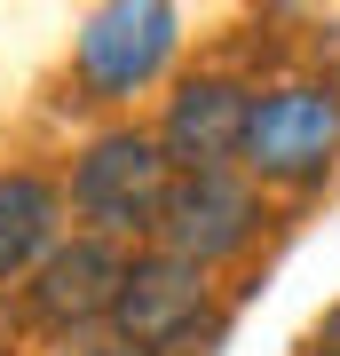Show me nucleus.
Returning <instances> with one entry per match:
<instances>
[{"instance_id": "0eeeda50", "label": "nucleus", "mask_w": 340, "mask_h": 356, "mask_svg": "<svg viewBox=\"0 0 340 356\" xmlns=\"http://www.w3.org/2000/svg\"><path fill=\"white\" fill-rule=\"evenodd\" d=\"M245 119H253V79L190 72V79H175V95H166L151 135H159L175 175H229L245 159Z\"/></svg>"}, {"instance_id": "20e7f679", "label": "nucleus", "mask_w": 340, "mask_h": 356, "mask_svg": "<svg viewBox=\"0 0 340 356\" xmlns=\"http://www.w3.org/2000/svg\"><path fill=\"white\" fill-rule=\"evenodd\" d=\"M261 229H269V191H253L238 166H229V175H175V182H166L151 245L214 277V269H229V261L253 254Z\"/></svg>"}, {"instance_id": "423d86ee", "label": "nucleus", "mask_w": 340, "mask_h": 356, "mask_svg": "<svg viewBox=\"0 0 340 356\" xmlns=\"http://www.w3.org/2000/svg\"><path fill=\"white\" fill-rule=\"evenodd\" d=\"M214 277L190 269L159 245H135L127 254V285L111 309V341H135L151 356H182L190 341H214Z\"/></svg>"}, {"instance_id": "f257e3e1", "label": "nucleus", "mask_w": 340, "mask_h": 356, "mask_svg": "<svg viewBox=\"0 0 340 356\" xmlns=\"http://www.w3.org/2000/svg\"><path fill=\"white\" fill-rule=\"evenodd\" d=\"M166 182H175V166H166L159 135L135 127V119H119V127H103V135H88L72 151V166H63V206H72V222L88 238H111V245L135 254V238L159 229Z\"/></svg>"}, {"instance_id": "f03ea898", "label": "nucleus", "mask_w": 340, "mask_h": 356, "mask_svg": "<svg viewBox=\"0 0 340 356\" xmlns=\"http://www.w3.org/2000/svg\"><path fill=\"white\" fill-rule=\"evenodd\" d=\"M340 159V79L332 72H285L253 88L245 159L238 175L253 191H309Z\"/></svg>"}, {"instance_id": "9b49d317", "label": "nucleus", "mask_w": 340, "mask_h": 356, "mask_svg": "<svg viewBox=\"0 0 340 356\" xmlns=\"http://www.w3.org/2000/svg\"><path fill=\"white\" fill-rule=\"evenodd\" d=\"M0 356H24V348H8V341H0Z\"/></svg>"}, {"instance_id": "6e6552de", "label": "nucleus", "mask_w": 340, "mask_h": 356, "mask_svg": "<svg viewBox=\"0 0 340 356\" xmlns=\"http://www.w3.org/2000/svg\"><path fill=\"white\" fill-rule=\"evenodd\" d=\"M63 238H72L63 182L40 166H0V293H16Z\"/></svg>"}, {"instance_id": "39448f33", "label": "nucleus", "mask_w": 340, "mask_h": 356, "mask_svg": "<svg viewBox=\"0 0 340 356\" xmlns=\"http://www.w3.org/2000/svg\"><path fill=\"white\" fill-rule=\"evenodd\" d=\"M119 285H127V245L72 229V238H63L56 254L16 285V301H24V325H32V332H48V341H63V348H72V341L88 348V341L111 332Z\"/></svg>"}, {"instance_id": "7ed1b4c3", "label": "nucleus", "mask_w": 340, "mask_h": 356, "mask_svg": "<svg viewBox=\"0 0 340 356\" xmlns=\"http://www.w3.org/2000/svg\"><path fill=\"white\" fill-rule=\"evenodd\" d=\"M175 56H182V8L166 0H111V8H88L72 32V72L95 103H135L175 72Z\"/></svg>"}, {"instance_id": "9d476101", "label": "nucleus", "mask_w": 340, "mask_h": 356, "mask_svg": "<svg viewBox=\"0 0 340 356\" xmlns=\"http://www.w3.org/2000/svg\"><path fill=\"white\" fill-rule=\"evenodd\" d=\"M72 356H151V348H135V341H111V332H103V341H88V348H72Z\"/></svg>"}, {"instance_id": "1a4fd4ad", "label": "nucleus", "mask_w": 340, "mask_h": 356, "mask_svg": "<svg viewBox=\"0 0 340 356\" xmlns=\"http://www.w3.org/2000/svg\"><path fill=\"white\" fill-rule=\"evenodd\" d=\"M309 356H340V301H332L325 317L309 325Z\"/></svg>"}]
</instances>
